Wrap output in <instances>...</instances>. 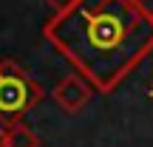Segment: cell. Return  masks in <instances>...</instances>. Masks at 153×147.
I'll return each instance as SVG.
<instances>
[{
  "label": "cell",
  "instance_id": "2",
  "mask_svg": "<svg viewBox=\"0 0 153 147\" xmlns=\"http://www.w3.org/2000/svg\"><path fill=\"white\" fill-rule=\"evenodd\" d=\"M43 102V85L20 62L0 60V125H23V116Z\"/></svg>",
  "mask_w": 153,
  "mask_h": 147
},
{
  "label": "cell",
  "instance_id": "8",
  "mask_svg": "<svg viewBox=\"0 0 153 147\" xmlns=\"http://www.w3.org/2000/svg\"><path fill=\"white\" fill-rule=\"evenodd\" d=\"M139 3H148V0H139Z\"/></svg>",
  "mask_w": 153,
  "mask_h": 147
},
{
  "label": "cell",
  "instance_id": "1",
  "mask_svg": "<svg viewBox=\"0 0 153 147\" xmlns=\"http://www.w3.org/2000/svg\"><path fill=\"white\" fill-rule=\"evenodd\" d=\"M43 40L97 93H111L153 54V9L139 0H74Z\"/></svg>",
  "mask_w": 153,
  "mask_h": 147
},
{
  "label": "cell",
  "instance_id": "3",
  "mask_svg": "<svg viewBox=\"0 0 153 147\" xmlns=\"http://www.w3.org/2000/svg\"><path fill=\"white\" fill-rule=\"evenodd\" d=\"M94 93L97 91L88 85V79H82L79 74H68V76H62V79L54 85V93H51V96H54L57 108H60L62 113L74 116L94 99Z\"/></svg>",
  "mask_w": 153,
  "mask_h": 147
},
{
  "label": "cell",
  "instance_id": "7",
  "mask_svg": "<svg viewBox=\"0 0 153 147\" xmlns=\"http://www.w3.org/2000/svg\"><path fill=\"white\" fill-rule=\"evenodd\" d=\"M148 93H150V96H153V79H150V91H148Z\"/></svg>",
  "mask_w": 153,
  "mask_h": 147
},
{
  "label": "cell",
  "instance_id": "4",
  "mask_svg": "<svg viewBox=\"0 0 153 147\" xmlns=\"http://www.w3.org/2000/svg\"><path fill=\"white\" fill-rule=\"evenodd\" d=\"M9 130V147H40V136L28 125H11Z\"/></svg>",
  "mask_w": 153,
  "mask_h": 147
},
{
  "label": "cell",
  "instance_id": "5",
  "mask_svg": "<svg viewBox=\"0 0 153 147\" xmlns=\"http://www.w3.org/2000/svg\"><path fill=\"white\" fill-rule=\"evenodd\" d=\"M45 6L51 9V14H57V11H62V9H68V6L74 3V0H43Z\"/></svg>",
  "mask_w": 153,
  "mask_h": 147
},
{
  "label": "cell",
  "instance_id": "6",
  "mask_svg": "<svg viewBox=\"0 0 153 147\" xmlns=\"http://www.w3.org/2000/svg\"><path fill=\"white\" fill-rule=\"evenodd\" d=\"M0 147H9V130L0 125Z\"/></svg>",
  "mask_w": 153,
  "mask_h": 147
}]
</instances>
